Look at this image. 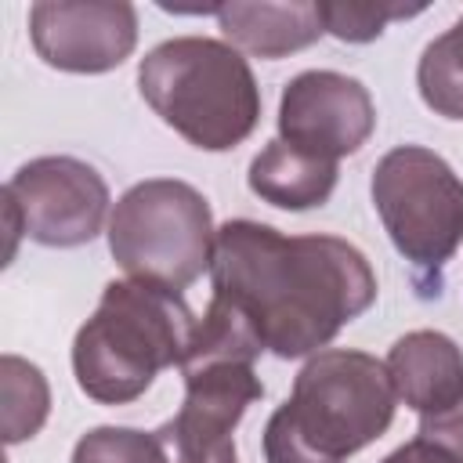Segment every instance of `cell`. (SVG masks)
Instances as JSON below:
<instances>
[{
	"mask_svg": "<svg viewBox=\"0 0 463 463\" xmlns=\"http://www.w3.org/2000/svg\"><path fill=\"white\" fill-rule=\"evenodd\" d=\"M383 365L398 402L420 416H434L463 398V347L438 329H412L398 336Z\"/></svg>",
	"mask_w": 463,
	"mask_h": 463,
	"instance_id": "cell-11",
	"label": "cell"
},
{
	"mask_svg": "<svg viewBox=\"0 0 463 463\" xmlns=\"http://www.w3.org/2000/svg\"><path fill=\"white\" fill-rule=\"evenodd\" d=\"M373 206L416 271H441L463 242V181L423 145H398L373 166Z\"/></svg>",
	"mask_w": 463,
	"mask_h": 463,
	"instance_id": "cell-6",
	"label": "cell"
},
{
	"mask_svg": "<svg viewBox=\"0 0 463 463\" xmlns=\"http://www.w3.org/2000/svg\"><path fill=\"white\" fill-rule=\"evenodd\" d=\"M109 203V184L90 163L76 156L29 159L4 184V221L11 232L7 257H14L18 235L54 250L90 242L105 224Z\"/></svg>",
	"mask_w": 463,
	"mask_h": 463,
	"instance_id": "cell-7",
	"label": "cell"
},
{
	"mask_svg": "<svg viewBox=\"0 0 463 463\" xmlns=\"http://www.w3.org/2000/svg\"><path fill=\"white\" fill-rule=\"evenodd\" d=\"M29 40L51 69L112 72L137 43V11L127 0H40L29 7Z\"/></svg>",
	"mask_w": 463,
	"mask_h": 463,
	"instance_id": "cell-10",
	"label": "cell"
},
{
	"mask_svg": "<svg viewBox=\"0 0 463 463\" xmlns=\"http://www.w3.org/2000/svg\"><path fill=\"white\" fill-rule=\"evenodd\" d=\"M376 130V105L362 80L333 69L297 72L279 98V137L322 156L344 159Z\"/></svg>",
	"mask_w": 463,
	"mask_h": 463,
	"instance_id": "cell-9",
	"label": "cell"
},
{
	"mask_svg": "<svg viewBox=\"0 0 463 463\" xmlns=\"http://www.w3.org/2000/svg\"><path fill=\"white\" fill-rule=\"evenodd\" d=\"M213 297L235 304L275 358H304L354 322L376 300L365 253L340 235H286L235 217L217 228Z\"/></svg>",
	"mask_w": 463,
	"mask_h": 463,
	"instance_id": "cell-1",
	"label": "cell"
},
{
	"mask_svg": "<svg viewBox=\"0 0 463 463\" xmlns=\"http://www.w3.org/2000/svg\"><path fill=\"white\" fill-rule=\"evenodd\" d=\"M336 163L311 156L282 137L268 141L246 174V184L257 199L279 206V210H315L326 206L333 188H336Z\"/></svg>",
	"mask_w": 463,
	"mask_h": 463,
	"instance_id": "cell-13",
	"label": "cell"
},
{
	"mask_svg": "<svg viewBox=\"0 0 463 463\" xmlns=\"http://www.w3.org/2000/svg\"><path fill=\"white\" fill-rule=\"evenodd\" d=\"M380 463H456L445 449H438L434 441H423V438H412L405 445H398L391 456H383Z\"/></svg>",
	"mask_w": 463,
	"mask_h": 463,
	"instance_id": "cell-19",
	"label": "cell"
},
{
	"mask_svg": "<svg viewBox=\"0 0 463 463\" xmlns=\"http://www.w3.org/2000/svg\"><path fill=\"white\" fill-rule=\"evenodd\" d=\"M217 25L224 40L235 51H246L253 58H286L293 51L311 47L326 25L318 14V4L311 0H289V4H217Z\"/></svg>",
	"mask_w": 463,
	"mask_h": 463,
	"instance_id": "cell-12",
	"label": "cell"
},
{
	"mask_svg": "<svg viewBox=\"0 0 463 463\" xmlns=\"http://www.w3.org/2000/svg\"><path fill=\"white\" fill-rule=\"evenodd\" d=\"M145 105L203 152L242 145L260 123V87L250 61L228 40L174 36L137 65Z\"/></svg>",
	"mask_w": 463,
	"mask_h": 463,
	"instance_id": "cell-4",
	"label": "cell"
},
{
	"mask_svg": "<svg viewBox=\"0 0 463 463\" xmlns=\"http://www.w3.org/2000/svg\"><path fill=\"white\" fill-rule=\"evenodd\" d=\"M72 463H166V452L156 430L94 427L76 441Z\"/></svg>",
	"mask_w": 463,
	"mask_h": 463,
	"instance_id": "cell-17",
	"label": "cell"
},
{
	"mask_svg": "<svg viewBox=\"0 0 463 463\" xmlns=\"http://www.w3.org/2000/svg\"><path fill=\"white\" fill-rule=\"evenodd\" d=\"M213 213L199 188L148 177L127 188L109 217V253L137 282L188 289L213 264Z\"/></svg>",
	"mask_w": 463,
	"mask_h": 463,
	"instance_id": "cell-5",
	"label": "cell"
},
{
	"mask_svg": "<svg viewBox=\"0 0 463 463\" xmlns=\"http://www.w3.org/2000/svg\"><path fill=\"white\" fill-rule=\"evenodd\" d=\"M416 438L434 441L438 449H445L456 463H463V398H456L449 409L434 412V416H420Z\"/></svg>",
	"mask_w": 463,
	"mask_h": 463,
	"instance_id": "cell-18",
	"label": "cell"
},
{
	"mask_svg": "<svg viewBox=\"0 0 463 463\" xmlns=\"http://www.w3.org/2000/svg\"><path fill=\"white\" fill-rule=\"evenodd\" d=\"M416 87L434 116L463 119V14L423 47Z\"/></svg>",
	"mask_w": 463,
	"mask_h": 463,
	"instance_id": "cell-14",
	"label": "cell"
},
{
	"mask_svg": "<svg viewBox=\"0 0 463 463\" xmlns=\"http://www.w3.org/2000/svg\"><path fill=\"white\" fill-rule=\"evenodd\" d=\"M423 4H398V0H376V4H340V0H322L318 14L329 36L344 43H369L383 33L387 22L394 18H412L423 14Z\"/></svg>",
	"mask_w": 463,
	"mask_h": 463,
	"instance_id": "cell-16",
	"label": "cell"
},
{
	"mask_svg": "<svg viewBox=\"0 0 463 463\" xmlns=\"http://www.w3.org/2000/svg\"><path fill=\"white\" fill-rule=\"evenodd\" d=\"M0 394H4V441L18 445V441L40 434V427L47 423V412H51V387H47V376L40 373V365H33L18 354H4L0 358Z\"/></svg>",
	"mask_w": 463,
	"mask_h": 463,
	"instance_id": "cell-15",
	"label": "cell"
},
{
	"mask_svg": "<svg viewBox=\"0 0 463 463\" xmlns=\"http://www.w3.org/2000/svg\"><path fill=\"white\" fill-rule=\"evenodd\" d=\"M181 409L156 427L166 463H239L235 427L246 409L264 394L253 362H188Z\"/></svg>",
	"mask_w": 463,
	"mask_h": 463,
	"instance_id": "cell-8",
	"label": "cell"
},
{
	"mask_svg": "<svg viewBox=\"0 0 463 463\" xmlns=\"http://www.w3.org/2000/svg\"><path fill=\"white\" fill-rule=\"evenodd\" d=\"M398 391L380 358L347 347L311 354L264 423V463H344L394 423Z\"/></svg>",
	"mask_w": 463,
	"mask_h": 463,
	"instance_id": "cell-2",
	"label": "cell"
},
{
	"mask_svg": "<svg viewBox=\"0 0 463 463\" xmlns=\"http://www.w3.org/2000/svg\"><path fill=\"white\" fill-rule=\"evenodd\" d=\"M195 322L177 289L137 279L109 282L72 340L80 391L98 405L137 402L163 369H181Z\"/></svg>",
	"mask_w": 463,
	"mask_h": 463,
	"instance_id": "cell-3",
	"label": "cell"
}]
</instances>
